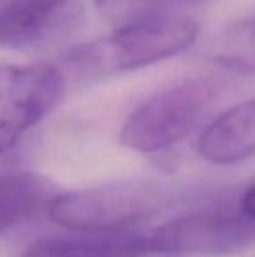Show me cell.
Returning <instances> with one entry per match:
<instances>
[{"instance_id":"obj_5","label":"cell","mask_w":255,"mask_h":257,"mask_svg":"<svg viewBox=\"0 0 255 257\" xmlns=\"http://www.w3.org/2000/svg\"><path fill=\"white\" fill-rule=\"evenodd\" d=\"M65 86L53 65H0V156L58 107Z\"/></svg>"},{"instance_id":"obj_10","label":"cell","mask_w":255,"mask_h":257,"mask_svg":"<svg viewBox=\"0 0 255 257\" xmlns=\"http://www.w3.org/2000/svg\"><path fill=\"white\" fill-rule=\"evenodd\" d=\"M211 58L231 72L255 75V16L225 28L215 39Z\"/></svg>"},{"instance_id":"obj_11","label":"cell","mask_w":255,"mask_h":257,"mask_svg":"<svg viewBox=\"0 0 255 257\" xmlns=\"http://www.w3.org/2000/svg\"><path fill=\"white\" fill-rule=\"evenodd\" d=\"M201 0H95L96 9L116 28L177 16L171 11Z\"/></svg>"},{"instance_id":"obj_4","label":"cell","mask_w":255,"mask_h":257,"mask_svg":"<svg viewBox=\"0 0 255 257\" xmlns=\"http://www.w3.org/2000/svg\"><path fill=\"white\" fill-rule=\"evenodd\" d=\"M143 238L149 255H225L253 247L255 220L239 206L211 205L180 213Z\"/></svg>"},{"instance_id":"obj_7","label":"cell","mask_w":255,"mask_h":257,"mask_svg":"<svg viewBox=\"0 0 255 257\" xmlns=\"http://www.w3.org/2000/svg\"><path fill=\"white\" fill-rule=\"evenodd\" d=\"M58 194L51 180L35 172H0V234L49 210Z\"/></svg>"},{"instance_id":"obj_6","label":"cell","mask_w":255,"mask_h":257,"mask_svg":"<svg viewBox=\"0 0 255 257\" xmlns=\"http://www.w3.org/2000/svg\"><path fill=\"white\" fill-rule=\"evenodd\" d=\"M197 153L213 165H236L255 156V98L227 108L203 130Z\"/></svg>"},{"instance_id":"obj_12","label":"cell","mask_w":255,"mask_h":257,"mask_svg":"<svg viewBox=\"0 0 255 257\" xmlns=\"http://www.w3.org/2000/svg\"><path fill=\"white\" fill-rule=\"evenodd\" d=\"M238 206L245 215H248L250 219L255 220V184H252V186L241 194V198L238 200Z\"/></svg>"},{"instance_id":"obj_2","label":"cell","mask_w":255,"mask_h":257,"mask_svg":"<svg viewBox=\"0 0 255 257\" xmlns=\"http://www.w3.org/2000/svg\"><path fill=\"white\" fill-rule=\"evenodd\" d=\"M152 180H123L60 193L49 206L53 222L84 234H119L157 217L173 203Z\"/></svg>"},{"instance_id":"obj_9","label":"cell","mask_w":255,"mask_h":257,"mask_svg":"<svg viewBox=\"0 0 255 257\" xmlns=\"http://www.w3.org/2000/svg\"><path fill=\"white\" fill-rule=\"evenodd\" d=\"M143 233L46 238L21 257H147Z\"/></svg>"},{"instance_id":"obj_1","label":"cell","mask_w":255,"mask_h":257,"mask_svg":"<svg viewBox=\"0 0 255 257\" xmlns=\"http://www.w3.org/2000/svg\"><path fill=\"white\" fill-rule=\"evenodd\" d=\"M196 37V21L171 16L116 28L107 37L75 46L67 53L65 63L77 77L103 79L177 56L191 48Z\"/></svg>"},{"instance_id":"obj_3","label":"cell","mask_w":255,"mask_h":257,"mask_svg":"<svg viewBox=\"0 0 255 257\" xmlns=\"http://www.w3.org/2000/svg\"><path fill=\"white\" fill-rule=\"evenodd\" d=\"M220 89L217 79L204 75L163 88L128 115L119 133L121 144L142 154L170 149L197 128Z\"/></svg>"},{"instance_id":"obj_8","label":"cell","mask_w":255,"mask_h":257,"mask_svg":"<svg viewBox=\"0 0 255 257\" xmlns=\"http://www.w3.org/2000/svg\"><path fill=\"white\" fill-rule=\"evenodd\" d=\"M72 0H11L0 9V48L20 49L42 39Z\"/></svg>"}]
</instances>
